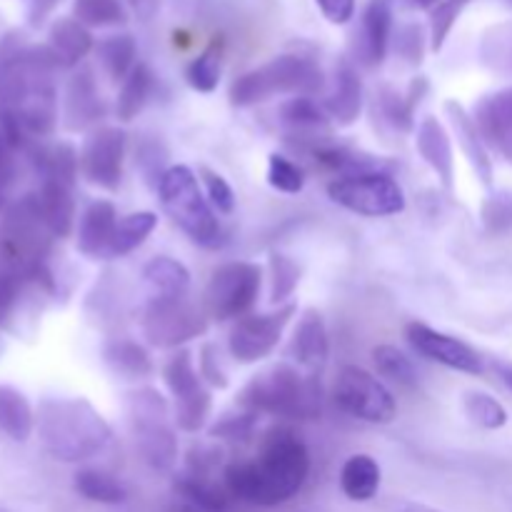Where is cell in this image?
Segmentation results:
<instances>
[{"label": "cell", "mask_w": 512, "mask_h": 512, "mask_svg": "<svg viewBox=\"0 0 512 512\" xmlns=\"http://www.w3.org/2000/svg\"><path fill=\"white\" fill-rule=\"evenodd\" d=\"M5 205V175H0V210Z\"/></svg>", "instance_id": "obj_58"}, {"label": "cell", "mask_w": 512, "mask_h": 512, "mask_svg": "<svg viewBox=\"0 0 512 512\" xmlns=\"http://www.w3.org/2000/svg\"><path fill=\"white\" fill-rule=\"evenodd\" d=\"M175 493L183 498V503L195 505L200 510H210V512H223L228 508V498L215 488L210 480H200L193 478V475H180L175 480Z\"/></svg>", "instance_id": "obj_39"}, {"label": "cell", "mask_w": 512, "mask_h": 512, "mask_svg": "<svg viewBox=\"0 0 512 512\" xmlns=\"http://www.w3.org/2000/svg\"><path fill=\"white\" fill-rule=\"evenodd\" d=\"M493 368L498 373V378L505 383V388L512 393V363H508V360H495Z\"/></svg>", "instance_id": "obj_53"}, {"label": "cell", "mask_w": 512, "mask_h": 512, "mask_svg": "<svg viewBox=\"0 0 512 512\" xmlns=\"http://www.w3.org/2000/svg\"><path fill=\"white\" fill-rule=\"evenodd\" d=\"M128 5L133 8L135 18L138 20H150L160 8V0H128Z\"/></svg>", "instance_id": "obj_51"}, {"label": "cell", "mask_w": 512, "mask_h": 512, "mask_svg": "<svg viewBox=\"0 0 512 512\" xmlns=\"http://www.w3.org/2000/svg\"><path fill=\"white\" fill-rule=\"evenodd\" d=\"M8 150L10 145L5 143V138L0 135V175H8Z\"/></svg>", "instance_id": "obj_54"}, {"label": "cell", "mask_w": 512, "mask_h": 512, "mask_svg": "<svg viewBox=\"0 0 512 512\" xmlns=\"http://www.w3.org/2000/svg\"><path fill=\"white\" fill-rule=\"evenodd\" d=\"M198 373L208 388L225 390L230 385L228 373H225L223 363H220V353L213 343H205L198 353Z\"/></svg>", "instance_id": "obj_48"}, {"label": "cell", "mask_w": 512, "mask_h": 512, "mask_svg": "<svg viewBox=\"0 0 512 512\" xmlns=\"http://www.w3.org/2000/svg\"><path fill=\"white\" fill-rule=\"evenodd\" d=\"M395 48H398L400 58L408 60L410 65L423 63L425 55V33L420 25H403L398 30V38H395Z\"/></svg>", "instance_id": "obj_49"}, {"label": "cell", "mask_w": 512, "mask_h": 512, "mask_svg": "<svg viewBox=\"0 0 512 512\" xmlns=\"http://www.w3.org/2000/svg\"><path fill=\"white\" fill-rule=\"evenodd\" d=\"M425 93H428V80L425 78H415L408 85V93L405 95L395 93L393 88H385L380 93V113L395 130L410 133L415 128V110H418Z\"/></svg>", "instance_id": "obj_30"}, {"label": "cell", "mask_w": 512, "mask_h": 512, "mask_svg": "<svg viewBox=\"0 0 512 512\" xmlns=\"http://www.w3.org/2000/svg\"><path fill=\"white\" fill-rule=\"evenodd\" d=\"M73 485H75V493H78L80 498L98 505H120L125 503V498H128L125 485L120 483L115 475L105 473V470H98V468L78 470L73 478Z\"/></svg>", "instance_id": "obj_33"}, {"label": "cell", "mask_w": 512, "mask_h": 512, "mask_svg": "<svg viewBox=\"0 0 512 512\" xmlns=\"http://www.w3.org/2000/svg\"><path fill=\"white\" fill-rule=\"evenodd\" d=\"M143 280L150 298H185L190 290V270L170 255H158L143 265Z\"/></svg>", "instance_id": "obj_27"}, {"label": "cell", "mask_w": 512, "mask_h": 512, "mask_svg": "<svg viewBox=\"0 0 512 512\" xmlns=\"http://www.w3.org/2000/svg\"><path fill=\"white\" fill-rule=\"evenodd\" d=\"M163 380L173 395V423L183 433H198L205 428L213 410V395L210 388L200 378L198 368L193 363L190 350H178L173 358L165 363Z\"/></svg>", "instance_id": "obj_10"}, {"label": "cell", "mask_w": 512, "mask_h": 512, "mask_svg": "<svg viewBox=\"0 0 512 512\" xmlns=\"http://www.w3.org/2000/svg\"><path fill=\"white\" fill-rule=\"evenodd\" d=\"M325 113L340 128H350L360 120L363 113V80H360L358 68L350 60H340L335 65L333 90L323 103Z\"/></svg>", "instance_id": "obj_21"}, {"label": "cell", "mask_w": 512, "mask_h": 512, "mask_svg": "<svg viewBox=\"0 0 512 512\" xmlns=\"http://www.w3.org/2000/svg\"><path fill=\"white\" fill-rule=\"evenodd\" d=\"M403 512H443V510H435V508H428V505H405Z\"/></svg>", "instance_id": "obj_55"}, {"label": "cell", "mask_w": 512, "mask_h": 512, "mask_svg": "<svg viewBox=\"0 0 512 512\" xmlns=\"http://www.w3.org/2000/svg\"><path fill=\"white\" fill-rule=\"evenodd\" d=\"M325 20L333 25H345L355 15V0H315Z\"/></svg>", "instance_id": "obj_50"}, {"label": "cell", "mask_w": 512, "mask_h": 512, "mask_svg": "<svg viewBox=\"0 0 512 512\" xmlns=\"http://www.w3.org/2000/svg\"><path fill=\"white\" fill-rule=\"evenodd\" d=\"M105 110L108 108H105V100L93 78V70H78L65 88V128L73 130V133L95 128L105 118Z\"/></svg>", "instance_id": "obj_18"}, {"label": "cell", "mask_w": 512, "mask_h": 512, "mask_svg": "<svg viewBox=\"0 0 512 512\" xmlns=\"http://www.w3.org/2000/svg\"><path fill=\"white\" fill-rule=\"evenodd\" d=\"M415 5H418V8H425V10H433L435 5H440L443 3V0H413Z\"/></svg>", "instance_id": "obj_56"}, {"label": "cell", "mask_w": 512, "mask_h": 512, "mask_svg": "<svg viewBox=\"0 0 512 512\" xmlns=\"http://www.w3.org/2000/svg\"><path fill=\"white\" fill-rule=\"evenodd\" d=\"M328 198L350 213L365 218H388L405 210V193L388 170L340 175L328 185Z\"/></svg>", "instance_id": "obj_9"}, {"label": "cell", "mask_w": 512, "mask_h": 512, "mask_svg": "<svg viewBox=\"0 0 512 512\" xmlns=\"http://www.w3.org/2000/svg\"><path fill=\"white\" fill-rule=\"evenodd\" d=\"M393 35V10L388 0H370L355 33V60L363 68H380Z\"/></svg>", "instance_id": "obj_17"}, {"label": "cell", "mask_w": 512, "mask_h": 512, "mask_svg": "<svg viewBox=\"0 0 512 512\" xmlns=\"http://www.w3.org/2000/svg\"><path fill=\"white\" fill-rule=\"evenodd\" d=\"M50 233L43 213H40L38 195H25L8 205L0 223V265L20 275H35L48 268L45 258L50 253Z\"/></svg>", "instance_id": "obj_5"}, {"label": "cell", "mask_w": 512, "mask_h": 512, "mask_svg": "<svg viewBox=\"0 0 512 512\" xmlns=\"http://www.w3.org/2000/svg\"><path fill=\"white\" fill-rule=\"evenodd\" d=\"M468 3L470 0H443V3L430 10V50L433 53L443 50L455 20L460 18V13H463Z\"/></svg>", "instance_id": "obj_44"}, {"label": "cell", "mask_w": 512, "mask_h": 512, "mask_svg": "<svg viewBox=\"0 0 512 512\" xmlns=\"http://www.w3.org/2000/svg\"><path fill=\"white\" fill-rule=\"evenodd\" d=\"M270 280H273V288H270V303L283 305L290 295L295 293L300 283V268L283 253L270 255Z\"/></svg>", "instance_id": "obj_43"}, {"label": "cell", "mask_w": 512, "mask_h": 512, "mask_svg": "<svg viewBox=\"0 0 512 512\" xmlns=\"http://www.w3.org/2000/svg\"><path fill=\"white\" fill-rule=\"evenodd\" d=\"M325 88V78L320 65L305 55L285 53L275 55L268 63L238 75L230 83L228 98L235 108H253L268 103L275 95H310Z\"/></svg>", "instance_id": "obj_4"}, {"label": "cell", "mask_w": 512, "mask_h": 512, "mask_svg": "<svg viewBox=\"0 0 512 512\" xmlns=\"http://www.w3.org/2000/svg\"><path fill=\"white\" fill-rule=\"evenodd\" d=\"M340 490L353 503H368L380 490V465L370 455H350L340 470Z\"/></svg>", "instance_id": "obj_28"}, {"label": "cell", "mask_w": 512, "mask_h": 512, "mask_svg": "<svg viewBox=\"0 0 512 512\" xmlns=\"http://www.w3.org/2000/svg\"><path fill=\"white\" fill-rule=\"evenodd\" d=\"M35 195H38L40 213H43L50 233L55 238H68L75 223L73 185L60 183V180H43Z\"/></svg>", "instance_id": "obj_24"}, {"label": "cell", "mask_w": 512, "mask_h": 512, "mask_svg": "<svg viewBox=\"0 0 512 512\" xmlns=\"http://www.w3.org/2000/svg\"><path fill=\"white\" fill-rule=\"evenodd\" d=\"M238 408L273 418L315 420L323 410V385L318 373H300L290 363L270 365L245 383Z\"/></svg>", "instance_id": "obj_3"}, {"label": "cell", "mask_w": 512, "mask_h": 512, "mask_svg": "<svg viewBox=\"0 0 512 512\" xmlns=\"http://www.w3.org/2000/svg\"><path fill=\"white\" fill-rule=\"evenodd\" d=\"M405 338L413 345L415 353L433 360V363L445 365V368L468 375H480L485 370L483 358H480L478 350H475L473 345L465 343V340L455 338V335L440 333V330L430 328V325L425 323H408Z\"/></svg>", "instance_id": "obj_15"}, {"label": "cell", "mask_w": 512, "mask_h": 512, "mask_svg": "<svg viewBox=\"0 0 512 512\" xmlns=\"http://www.w3.org/2000/svg\"><path fill=\"white\" fill-rule=\"evenodd\" d=\"M125 145L128 135L118 125L95 128L80 148V175L95 188L115 193L123 183Z\"/></svg>", "instance_id": "obj_14"}, {"label": "cell", "mask_w": 512, "mask_h": 512, "mask_svg": "<svg viewBox=\"0 0 512 512\" xmlns=\"http://www.w3.org/2000/svg\"><path fill=\"white\" fill-rule=\"evenodd\" d=\"M35 165H38L43 180H60V183L75 185L80 170V153L70 143H55L50 148L35 150Z\"/></svg>", "instance_id": "obj_35"}, {"label": "cell", "mask_w": 512, "mask_h": 512, "mask_svg": "<svg viewBox=\"0 0 512 512\" xmlns=\"http://www.w3.org/2000/svg\"><path fill=\"white\" fill-rule=\"evenodd\" d=\"M48 45L58 55L63 68H75L88 58L90 50L95 48L93 35L80 20L75 18H58L48 30Z\"/></svg>", "instance_id": "obj_25"}, {"label": "cell", "mask_w": 512, "mask_h": 512, "mask_svg": "<svg viewBox=\"0 0 512 512\" xmlns=\"http://www.w3.org/2000/svg\"><path fill=\"white\" fill-rule=\"evenodd\" d=\"M480 218L488 233L500 235L512 230V193L500 190V193L488 195L480 205Z\"/></svg>", "instance_id": "obj_45"}, {"label": "cell", "mask_w": 512, "mask_h": 512, "mask_svg": "<svg viewBox=\"0 0 512 512\" xmlns=\"http://www.w3.org/2000/svg\"><path fill=\"white\" fill-rule=\"evenodd\" d=\"M290 355L305 373H320L330 358L328 328L323 315L315 308L303 310L298 325H295L293 340H290Z\"/></svg>", "instance_id": "obj_22"}, {"label": "cell", "mask_w": 512, "mask_h": 512, "mask_svg": "<svg viewBox=\"0 0 512 512\" xmlns=\"http://www.w3.org/2000/svg\"><path fill=\"white\" fill-rule=\"evenodd\" d=\"M220 73H223V48L218 40H213L198 58L190 60L185 68V80L198 93H213L220 83Z\"/></svg>", "instance_id": "obj_37"}, {"label": "cell", "mask_w": 512, "mask_h": 512, "mask_svg": "<svg viewBox=\"0 0 512 512\" xmlns=\"http://www.w3.org/2000/svg\"><path fill=\"white\" fill-rule=\"evenodd\" d=\"M268 185L278 193L285 195H298L305 188V173L300 165L293 160L285 158L283 153H270L268 155Z\"/></svg>", "instance_id": "obj_42"}, {"label": "cell", "mask_w": 512, "mask_h": 512, "mask_svg": "<svg viewBox=\"0 0 512 512\" xmlns=\"http://www.w3.org/2000/svg\"><path fill=\"white\" fill-rule=\"evenodd\" d=\"M208 330V313L185 298H150L143 310V335L155 348H178Z\"/></svg>", "instance_id": "obj_12"}, {"label": "cell", "mask_w": 512, "mask_h": 512, "mask_svg": "<svg viewBox=\"0 0 512 512\" xmlns=\"http://www.w3.org/2000/svg\"><path fill=\"white\" fill-rule=\"evenodd\" d=\"M295 313H298L295 305H283V308L273 310V313L243 315V318L233 325V330H230V355L243 365L260 363V360H265L268 355H273V350L278 348L280 340H283L285 328H288V323L293 320Z\"/></svg>", "instance_id": "obj_13"}, {"label": "cell", "mask_w": 512, "mask_h": 512, "mask_svg": "<svg viewBox=\"0 0 512 512\" xmlns=\"http://www.w3.org/2000/svg\"><path fill=\"white\" fill-rule=\"evenodd\" d=\"M73 18L80 20L85 28H115L125 25L128 13L120 0H75Z\"/></svg>", "instance_id": "obj_38"}, {"label": "cell", "mask_w": 512, "mask_h": 512, "mask_svg": "<svg viewBox=\"0 0 512 512\" xmlns=\"http://www.w3.org/2000/svg\"><path fill=\"white\" fill-rule=\"evenodd\" d=\"M280 120L288 125L293 133L305 135V133H323L325 125H328V113H325L323 105L315 103L310 95H295L288 103L280 105Z\"/></svg>", "instance_id": "obj_36"}, {"label": "cell", "mask_w": 512, "mask_h": 512, "mask_svg": "<svg viewBox=\"0 0 512 512\" xmlns=\"http://www.w3.org/2000/svg\"><path fill=\"white\" fill-rule=\"evenodd\" d=\"M0 353H3V343H0Z\"/></svg>", "instance_id": "obj_59"}, {"label": "cell", "mask_w": 512, "mask_h": 512, "mask_svg": "<svg viewBox=\"0 0 512 512\" xmlns=\"http://www.w3.org/2000/svg\"><path fill=\"white\" fill-rule=\"evenodd\" d=\"M55 3H58V0H35L33 8H30V15H28L30 25H40V23H43L45 15H48L50 10H53Z\"/></svg>", "instance_id": "obj_52"}, {"label": "cell", "mask_w": 512, "mask_h": 512, "mask_svg": "<svg viewBox=\"0 0 512 512\" xmlns=\"http://www.w3.org/2000/svg\"><path fill=\"white\" fill-rule=\"evenodd\" d=\"M118 223V210L110 200H93L78 223L80 255L90 260H110V245H113Z\"/></svg>", "instance_id": "obj_19"}, {"label": "cell", "mask_w": 512, "mask_h": 512, "mask_svg": "<svg viewBox=\"0 0 512 512\" xmlns=\"http://www.w3.org/2000/svg\"><path fill=\"white\" fill-rule=\"evenodd\" d=\"M170 512H210V510H200V508H195V505L183 503V505H175V508Z\"/></svg>", "instance_id": "obj_57"}, {"label": "cell", "mask_w": 512, "mask_h": 512, "mask_svg": "<svg viewBox=\"0 0 512 512\" xmlns=\"http://www.w3.org/2000/svg\"><path fill=\"white\" fill-rule=\"evenodd\" d=\"M128 418L140 455L158 470L173 468L178 463V438L163 393L155 388H138L130 393Z\"/></svg>", "instance_id": "obj_7"}, {"label": "cell", "mask_w": 512, "mask_h": 512, "mask_svg": "<svg viewBox=\"0 0 512 512\" xmlns=\"http://www.w3.org/2000/svg\"><path fill=\"white\" fill-rule=\"evenodd\" d=\"M158 198L165 213L175 225L203 248H215L220 243V223L213 205L200 188V178L188 165L165 168L158 183Z\"/></svg>", "instance_id": "obj_6"}, {"label": "cell", "mask_w": 512, "mask_h": 512, "mask_svg": "<svg viewBox=\"0 0 512 512\" xmlns=\"http://www.w3.org/2000/svg\"><path fill=\"white\" fill-rule=\"evenodd\" d=\"M445 115H448L450 125H453V133L458 138L460 150L468 158L470 168L478 175L483 185H493V158L488 153V145H485L483 135H480L478 125H475L473 115L458 103V100H445Z\"/></svg>", "instance_id": "obj_23"}, {"label": "cell", "mask_w": 512, "mask_h": 512, "mask_svg": "<svg viewBox=\"0 0 512 512\" xmlns=\"http://www.w3.org/2000/svg\"><path fill=\"white\" fill-rule=\"evenodd\" d=\"M255 425H258V415L243 413L238 415H223L218 423L210 428V438H218V440H248L250 435L255 433Z\"/></svg>", "instance_id": "obj_47"}, {"label": "cell", "mask_w": 512, "mask_h": 512, "mask_svg": "<svg viewBox=\"0 0 512 512\" xmlns=\"http://www.w3.org/2000/svg\"><path fill=\"white\" fill-rule=\"evenodd\" d=\"M333 398L345 415L363 420V423L388 425L398 415V403H395L393 393L375 375L358 365H345L340 370Z\"/></svg>", "instance_id": "obj_11"}, {"label": "cell", "mask_w": 512, "mask_h": 512, "mask_svg": "<svg viewBox=\"0 0 512 512\" xmlns=\"http://www.w3.org/2000/svg\"><path fill=\"white\" fill-rule=\"evenodd\" d=\"M373 363L383 378L403 385V388H415L418 385V373H415L410 358H405L395 345H378L373 350Z\"/></svg>", "instance_id": "obj_41"}, {"label": "cell", "mask_w": 512, "mask_h": 512, "mask_svg": "<svg viewBox=\"0 0 512 512\" xmlns=\"http://www.w3.org/2000/svg\"><path fill=\"white\" fill-rule=\"evenodd\" d=\"M35 430L45 453L60 463H85L108 448L113 430L85 398H43Z\"/></svg>", "instance_id": "obj_2"}, {"label": "cell", "mask_w": 512, "mask_h": 512, "mask_svg": "<svg viewBox=\"0 0 512 512\" xmlns=\"http://www.w3.org/2000/svg\"><path fill=\"white\" fill-rule=\"evenodd\" d=\"M463 408L465 415L485 430H500L508 425V410L503 408L500 400H495L490 393H483V390H470V393H465Z\"/></svg>", "instance_id": "obj_40"}, {"label": "cell", "mask_w": 512, "mask_h": 512, "mask_svg": "<svg viewBox=\"0 0 512 512\" xmlns=\"http://www.w3.org/2000/svg\"><path fill=\"white\" fill-rule=\"evenodd\" d=\"M310 475V453L300 435L275 425L260 440L258 458L225 468V488L243 503L275 508L303 490Z\"/></svg>", "instance_id": "obj_1"}, {"label": "cell", "mask_w": 512, "mask_h": 512, "mask_svg": "<svg viewBox=\"0 0 512 512\" xmlns=\"http://www.w3.org/2000/svg\"><path fill=\"white\" fill-rule=\"evenodd\" d=\"M95 50H98L100 65L113 83H123L138 65L135 63L138 60V43L128 33L108 35V38L100 40Z\"/></svg>", "instance_id": "obj_31"}, {"label": "cell", "mask_w": 512, "mask_h": 512, "mask_svg": "<svg viewBox=\"0 0 512 512\" xmlns=\"http://www.w3.org/2000/svg\"><path fill=\"white\" fill-rule=\"evenodd\" d=\"M35 430V413L28 398L13 385H0V433L25 443Z\"/></svg>", "instance_id": "obj_29"}, {"label": "cell", "mask_w": 512, "mask_h": 512, "mask_svg": "<svg viewBox=\"0 0 512 512\" xmlns=\"http://www.w3.org/2000/svg\"><path fill=\"white\" fill-rule=\"evenodd\" d=\"M473 120L485 145L512 163V88L483 95L475 103Z\"/></svg>", "instance_id": "obj_16"}, {"label": "cell", "mask_w": 512, "mask_h": 512, "mask_svg": "<svg viewBox=\"0 0 512 512\" xmlns=\"http://www.w3.org/2000/svg\"><path fill=\"white\" fill-rule=\"evenodd\" d=\"M155 228H158V215L153 210H138V213L120 218L113 245H110V258H123V255L138 250L153 235Z\"/></svg>", "instance_id": "obj_34"}, {"label": "cell", "mask_w": 512, "mask_h": 512, "mask_svg": "<svg viewBox=\"0 0 512 512\" xmlns=\"http://www.w3.org/2000/svg\"><path fill=\"white\" fill-rule=\"evenodd\" d=\"M103 363L120 380H145L153 375L155 365L150 353L140 343L128 338H115L103 345Z\"/></svg>", "instance_id": "obj_26"}, {"label": "cell", "mask_w": 512, "mask_h": 512, "mask_svg": "<svg viewBox=\"0 0 512 512\" xmlns=\"http://www.w3.org/2000/svg\"><path fill=\"white\" fill-rule=\"evenodd\" d=\"M260 285H263V268L258 263L233 260L220 265L205 285L203 310L218 323L243 318L258 303Z\"/></svg>", "instance_id": "obj_8"}, {"label": "cell", "mask_w": 512, "mask_h": 512, "mask_svg": "<svg viewBox=\"0 0 512 512\" xmlns=\"http://www.w3.org/2000/svg\"><path fill=\"white\" fill-rule=\"evenodd\" d=\"M153 85V70L145 63L135 65L133 73L120 85L118 103H115V115H118L120 123H130V120H135L143 113V108L150 100V93H153Z\"/></svg>", "instance_id": "obj_32"}, {"label": "cell", "mask_w": 512, "mask_h": 512, "mask_svg": "<svg viewBox=\"0 0 512 512\" xmlns=\"http://www.w3.org/2000/svg\"><path fill=\"white\" fill-rule=\"evenodd\" d=\"M198 178L205 188V198L208 203L213 205V210H218L220 215H230L235 210V193L230 188L228 180L223 178L220 173L210 170L208 165H200L198 168Z\"/></svg>", "instance_id": "obj_46"}, {"label": "cell", "mask_w": 512, "mask_h": 512, "mask_svg": "<svg viewBox=\"0 0 512 512\" xmlns=\"http://www.w3.org/2000/svg\"><path fill=\"white\" fill-rule=\"evenodd\" d=\"M415 148H418L420 158L425 160V165L438 175L443 188L453 190L455 185L453 140H450L448 128H445L435 115H428V118H423L418 123V130H415Z\"/></svg>", "instance_id": "obj_20"}]
</instances>
